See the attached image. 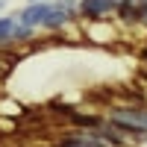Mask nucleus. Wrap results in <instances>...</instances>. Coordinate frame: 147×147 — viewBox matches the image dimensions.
I'll return each instance as SVG.
<instances>
[{
	"mask_svg": "<svg viewBox=\"0 0 147 147\" xmlns=\"http://www.w3.org/2000/svg\"><path fill=\"white\" fill-rule=\"evenodd\" d=\"M103 118H106V121H109V124H112L118 132H124L129 141H138L144 132H147V127L141 124V118H138L136 103H129V106H112Z\"/></svg>",
	"mask_w": 147,
	"mask_h": 147,
	"instance_id": "1",
	"label": "nucleus"
},
{
	"mask_svg": "<svg viewBox=\"0 0 147 147\" xmlns=\"http://www.w3.org/2000/svg\"><path fill=\"white\" fill-rule=\"evenodd\" d=\"M82 32L91 44H112L118 41V27L109 24V18L103 21H82Z\"/></svg>",
	"mask_w": 147,
	"mask_h": 147,
	"instance_id": "2",
	"label": "nucleus"
},
{
	"mask_svg": "<svg viewBox=\"0 0 147 147\" xmlns=\"http://www.w3.org/2000/svg\"><path fill=\"white\" fill-rule=\"evenodd\" d=\"M50 9H53V3L41 0V3H27L24 9H18L15 15H18V21L24 24V27H32L35 32H38V30L44 27V18L50 15Z\"/></svg>",
	"mask_w": 147,
	"mask_h": 147,
	"instance_id": "3",
	"label": "nucleus"
},
{
	"mask_svg": "<svg viewBox=\"0 0 147 147\" xmlns=\"http://www.w3.org/2000/svg\"><path fill=\"white\" fill-rule=\"evenodd\" d=\"M77 9H80V21H103L115 15L112 0H77Z\"/></svg>",
	"mask_w": 147,
	"mask_h": 147,
	"instance_id": "4",
	"label": "nucleus"
},
{
	"mask_svg": "<svg viewBox=\"0 0 147 147\" xmlns=\"http://www.w3.org/2000/svg\"><path fill=\"white\" fill-rule=\"evenodd\" d=\"M68 121L80 129H91V127H100L103 124V115L97 112H80V109H68Z\"/></svg>",
	"mask_w": 147,
	"mask_h": 147,
	"instance_id": "5",
	"label": "nucleus"
},
{
	"mask_svg": "<svg viewBox=\"0 0 147 147\" xmlns=\"http://www.w3.org/2000/svg\"><path fill=\"white\" fill-rule=\"evenodd\" d=\"M138 27L147 30V6H138Z\"/></svg>",
	"mask_w": 147,
	"mask_h": 147,
	"instance_id": "6",
	"label": "nucleus"
},
{
	"mask_svg": "<svg viewBox=\"0 0 147 147\" xmlns=\"http://www.w3.org/2000/svg\"><path fill=\"white\" fill-rule=\"evenodd\" d=\"M136 109H138V118H141V124L147 127V103H136Z\"/></svg>",
	"mask_w": 147,
	"mask_h": 147,
	"instance_id": "7",
	"label": "nucleus"
},
{
	"mask_svg": "<svg viewBox=\"0 0 147 147\" xmlns=\"http://www.w3.org/2000/svg\"><path fill=\"white\" fill-rule=\"evenodd\" d=\"M112 3H115V9H121V6H127L129 0H112Z\"/></svg>",
	"mask_w": 147,
	"mask_h": 147,
	"instance_id": "8",
	"label": "nucleus"
},
{
	"mask_svg": "<svg viewBox=\"0 0 147 147\" xmlns=\"http://www.w3.org/2000/svg\"><path fill=\"white\" fill-rule=\"evenodd\" d=\"M141 62H144V68H147V44H144V50H141Z\"/></svg>",
	"mask_w": 147,
	"mask_h": 147,
	"instance_id": "9",
	"label": "nucleus"
},
{
	"mask_svg": "<svg viewBox=\"0 0 147 147\" xmlns=\"http://www.w3.org/2000/svg\"><path fill=\"white\" fill-rule=\"evenodd\" d=\"M0 9H6V0H0Z\"/></svg>",
	"mask_w": 147,
	"mask_h": 147,
	"instance_id": "10",
	"label": "nucleus"
},
{
	"mask_svg": "<svg viewBox=\"0 0 147 147\" xmlns=\"http://www.w3.org/2000/svg\"><path fill=\"white\" fill-rule=\"evenodd\" d=\"M27 3H41V0H27Z\"/></svg>",
	"mask_w": 147,
	"mask_h": 147,
	"instance_id": "11",
	"label": "nucleus"
}]
</instances>
